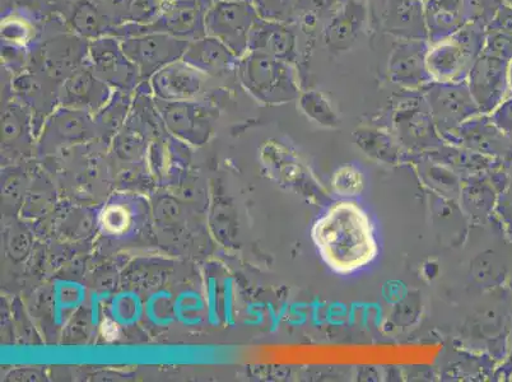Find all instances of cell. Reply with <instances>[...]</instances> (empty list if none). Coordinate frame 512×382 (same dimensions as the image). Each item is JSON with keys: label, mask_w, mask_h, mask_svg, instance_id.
<instances>
[{"label": "cell", "mask_w": 512, "mask_h": 382, "mask_svg": "<svg viewBox=\"0 0 512 382\" xmlns=\"http://www.w3.org/2000/svg\"><path fill=\"white\" fill-rule=\"evenodd\" d=\"M164 3L165 0H133L128 21L136 23L151 22L160 12Z\"/></svg>", "instance_id": "obj_25"}, {"label": "cell", "mask_w": 512, "mask_h": 382, "mask_svg": "<svg viewBox=\"0 0 512 382\" xmlns=\"http://www.w3.org/2000/svg\"><path fill=\"white\" fill-rule=\"evenodd\" d=\"M487 31L512 35V7L504 4L498 9L497 15L487 26Z\"/></svg>", "instance_id": "obj_27"}, {"label": "cell", "mask_w": 512, "mask_h": 382, "mask_svg": "<svg viewBox=\"0 0 512 382\" xmlns=\"http://www.w3.org/2000/svg\"><path fill=\"white\" fill-rule=\"evenodd\" d=\"M509 67L507 60L486 53L476 60L467 83L477 105L491 109L504 96L509 83Z\"/></svg>", "instance_id": "obj_10"}, {"label": "cell", "mask_w": 512, "mask_h": 382, "mask_svg": "<svg viewBox=\"0 0 512 382\" xmlns=\"http://www.w3.org/2000/svg\"><path fill=\"white\" fill-rule=\"evenodd\" d=\"M259 18L265 21L288 22L296 12L295 0H250Z\"/></svg>", "instance_id": "obj_20"}, {"label": "cell", "mask_w": 512, "mask_h": 382, "mask_svg": "<svg viewBox=\"0 0 512 382\" xmlns=\"http://www.w3.org/2000/svg\"><path fill=\"white\" fill-rule=\"evenodd\" d=\"M249 51H263L283 62L295 65L299 59V40L290 23L258 18L250 31Z\"/></svg>", "instance_id": "obj_12"}, {"label": "cell", "mask_w": 512, "mask_h": 382, "mask_svg": "<svg viewBox=\"0 0 512 382\" xmlns=\"http://www.w3.org/2000/svg\"><path fill=\"white\" fill-rule=\"evenodd\" d=\"M483 53L510 62L512 59V35L487 31L486 46H484Z\"/></svg>", "instance_id": "obj_24"}, {"label": "cell", "mask_w": 512, "mask_h": 382, "mask_svg": "<svg viewBox=\"0 0 512 382\" xmlns=\"http://www.w3.org/2000/svg\"><path fill=\"white\" fill-rule=\"evenodd\" d=\"M301 105L307 114L321 124H334L335 115L330 109L328 101L319 92H306L301 97Z\"/></svg>", "instance_id": "obj_22"}, {"label": "cell", "mask_w": 512, "mask_h": 382, "mask_svg": "<svg viewBox=\"0 0 512 382\" xmlns=\"http://www.w3.org/2000/svg\"><path fill=\"white\" fill-rule=\"evenodd\" d=\"M183 60L206 76L221 77L236 72L240 59L221 40L207 35L189 44Z\"/></svg>", "instance_id": "obj_16"}, {"label": "cell", "mask_w": 512, "mask_h": 382, "mask_svg": "<svg viewBox=\"0 0 512 382\" xmlns=\"http://www.w3.org/2000/svg\"><path fill=\"white\" fill-rule=\"evenodd\" d=\"M214 0H165L160 12L148 23L123 22L110 27L107 35L127 39L144 34H167L192 41L207 36L206 17Z\"/></svg>", "instance_id": "obj_2"}, {"label": "cell", "mask_w": 512, "mask_h": 382, "mask_svg": "<svg viewBox=\"0 0 512 382\" xmlns=\"http://www.w3.org/2000/svg\"><path fill=\"white\" fill-rule=\"evenodd\" d=\"M259 16L250 0H214L206 17L207 35L216 37L237 58L249 51V35Z\"/></svg>", "instance_id": "obj_5"}, {"label": "cell", "mask_w": 512, "mask_h": 382, "mask_svg": "<svg viewBox=\"0 0 512 382\" xmlns=\"http://www.w3.org/2000/svg\"><path fill=\"white\" fill-rule=\"evenodd\" d=\"M504 4V0H464L468 21L486 29Z\"/></svg>", "instance_id": "obj_21"}, {"label": "cell", "mask_w": 512, "mask_h": 382, "mask_svg": "<svg viewBox=\"0 0 512 382\" xmlns=\"http://www.w3.org/2000/svg\"><path fill=\"white\" fill-rule=\"evenodd\" d=\"M418 2H425V0H418Z\"/></svg>", "instance_id": "obj_28"}, {"label": "cell", "mask_w": 512, "mask_h": 382, "mask_svg": "<svg viewBox=\"0 0 512 382\" xmlns=\"http://www.w3.org/2000/svg\"><path fill=\"white\" fill-rule=\"evenodd\" d=\"M423 15L431 45L449 39L469 23L464 0H425Z\"/></svg>", "instance_id": "obj_17"}, {"label": "cell", "mask_w": 512, "mask_h": 382, "mask_svg": "<svg viewBox=\"0 0 512 382\" xmlns=\"http://www.w3.org/2000/svg\"><path fill=\"white\" fill-rule=\"evenodd\" d=\"M148 81L153 93L160 99L183 101L198 95L204 78L202 72L180 59L160 69Z\"/></svg>", "instance_id": "obj_14"}, {"label": "cell", "mask_w": 512, "mask_h": 382, "mask_svg": "<svg viewBox=\"0 0 512 382\" xmlns=\"http://www.w3.org/2000/svg\"><path fill=\"white\" fill-rule=\"evenodd\" d=\"M68 25L74 34L87 40L107 36L113 25H118L106 15L93 0H77L68 18Z\"/></svg>", "instance_id": "obj_19"}, {"label": "cell", "mask_w": 512, "mask_h": 382, "mask_svg": "<svg viewBox=\"0 0 512 382\" xmlns=\"http://www.w3.org/2000/svg\"><path fill=\"white\" fill-rule=\"evenodd\" d=\"M428 40H400L394 46L388 63L389 78L399 86L425 87L434 82L427 68Z\"/></svg>", "instance_id": "obj_9"}, {"label": "cell", "mask_w": 512, "mask_h": 382, "mask_svg": "<svg viewBox=\"0 0 512 382\" xmlns=\"http://www.w3.org/2000/svg\"><path fill=\"white\" fill-rule=\"evenodd\" d=\"M313 239L330 268L351 273L372 262L377 246L369 217L355 203H338L313 228Z\"/></svg>", "instance_id": "obj_1"}, {"label": "cell", "mask_w": 512, "mask_h": 382, "mask_svg": "<svg viewBox=\"0 0 512 382\" xmlns=\"http://www.w3.org/2000/svg\"><path fill=\"white\" fill-rule=\"evenodd\" d=\"M367 21L365 0H343L341 7L324 23L323 40L332 53H344L357 43Z\"/></svg>", "instance_id": "obj_11"}, {"label": "cell", "mask_w": 512, "mask_h": 382, "mask_svg": "<svg viewBox=\"0 0 512 382\" xmlns=\"http://www.w3.org/2000/svg\"><path fill=\"white\" fill-rule=\"evenodd\" d=\"M384 32L400 40H428L423 2L418 0H385L381 12Z\"/></svg>", "instance_id": "obj_15"}, {"label": "cell", "mask_w": 512, "mask_h": 382, "mask_svg": "<svg viewBox=\"0 0 512 382\" xmlns=\"http://www.w3.org/2000/svg\"><path fill=\"white\" fill-rule=\"evenodd\" d=\"M62 83V93L69 104L96 106L110 95V86L96 76L87 60Z\"/></svg>", "instance_id": "obj_18"}, {"label": "cell", "mask_w": 512, "mask_h": 382, "mask_svg": "<svg viewBox=\"0 0 512 382\" xmlns=\"http://www.w3.org/2000/svg\"><path fill=\"white\" fill-rule=\"evenodd\" d=\"M88 64L96 76L110 87L130 91L143 81L136 64L128 58L120 39L115 36H101L91 40L88 46Z\"/></svg>", "instance_id": "obj_7"}, {"label": "cell", "mask_w": 512, "mask_h": 382, "mask_svg": "<svg viewBox=\"0 0 512 382\" xmlns=\"http://www.w3.org/2000/svg\"><path fill=\"white\" fill-rule=\"evenodd\" d=\"M236 72L246 90L264 101L292 99L299 91L293 65L263 51H248Z\"/></svg>", "instance_id": "obj_4"}, {"label": "cell", "mask_w": 512, "mask_h": 382, "mask_svg": "<svg viewBox=\"0 0 512 382\" xmlns=\"http://www.w3.org/2000/svg\"><path fill=\"white\" fill-rule=\"evenodd\" d=\"M334 186L339 193L344 195H356L362 189V177L353 169H342L337 172L334 179Z\"/></svg>", "instance_id": "obj_26"}, {"label": "cell", "mask_w": 512, "mask_h": 382, "mask_svg": "<svg viewBox=\"0 0 512 382\" xmlns=\"http://www.w3.org/2000/svg\"><path fill=\"white\" fill-rule=\"evenodd\" d=\"M343 0H295L296 12H311L327 22L338 11Z\"/></svg>", "instance_id": "obj_23"}, {"label": "cell", "mask_w": 512, "mask_h": 382, "mask_svg": "<svg viewBox=\"0 0 512 382\" xmlns=\"http://www.w3.org/2000/svg\"><path fill=\"white\" fill-rule=\"evenodd\" d=\"M90 40L72 31L41 41L32 51L27 69L43 72L54 81H65L88 58Z\"/></svg>", "instance_id": "obj_6"}, {"label": "cell", "mask_w": 512, "mask_h": 382, "mask_svg": "<svg viewBox=\"0 0 512 382\" xmlns=\"http://www.w3.org/2000/svg\"><path fill=\"white\" fill-rule=\"evenodd\" d=\"M2 51H17L31 57L32 51L43 41V26L32 9L21 7L4 12L2 26Z\"/></svg>", "instance_id": "obj_13"}, {"label": "cell", "mask_w": 512, "mask_h": 382, "mask_svg": "<svg viewBox=\"0 0 512 382\" xmlns=\"http://www.w3.org/2000/svg\"><path fill=\"white\" fill-rule=\"evenodd\" d=\"M506 2H509V0H506Z\"/></svg>", "instance_id": "obj_29"}, {"label": "cell", "mask_w": 512, "mask_h": 382, "mask_svg": "<svg viewBox=\"0 0 512 382\" xmlns=\"http://www.w3.org/2000/svg\"><path fill=\"white\" fill-rule=\"evenodd\" d=\"M487 29L469 22L449 39L431 45L427 68L435 82L467 81L470 69L486 46Z\"/></svg>", "instance_id": "obj_3"}, {"label": "cell", "mask_w": 512, "mask_h": 382, "mask_svg": "<svg viewBox=\"0 0 512 382\" xmlns=\"http://www.w3.org/2000/svg\"><path fill=\"white\" fill-rule=\"evenodd\" d=\"M121 48L137 65L143 81L178 60L183 59L190 41L167 34H144L121 39Z\"/></svg>", "instance_id": "obj_8"}]
</instances>
